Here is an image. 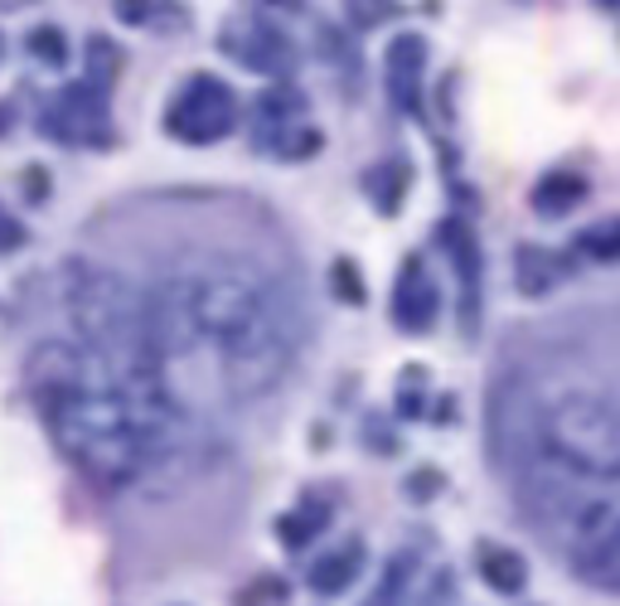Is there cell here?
Wrapping results in <instances>:
<instances>
[{"mask_svg":"<svg viewBox=\"0 0 620 606\" xmlns=\"http://www.w3.org/2000/svg\"><path fill=\"white\" fill-rule=\"evenodd\" d=\"M581 199H587V175H577V170H548V175H543L539 185H533V194H529L533 214H543V218L573 214Z\"/></svg>","mask_w":620,"mask_h":606,"instance_id":"13","label":"cell"},{"mask_svg":"<svg viewBox=\"0 0 620 606\" xmlns=\"http://www.w3.org/2000/svg\"><path fill=\"white\" fill-rule=\"evenodd\" d=\"M117 15L127 24H145V15H151V6H117Z\"/></svg>","mask_w":620,"mask_h":606,"instance_id":"29","label":"cell"},{"mask_svg":"<svg viewBox=\"0 0 620 606\" xmlns=\"http://www.w3.org/2000/svg\"><path fill=\"white\" fill-rule=\"evenodd\" d=\"M388 315L403 335H427L442 315V286L427 272V258L422 252H407L403 267L393 277V296H388Z\"/></svg>","mask_w":620,"mask_h":606,"instance_id":"7","label":"cell"},{"mask_svg":"<svg viewBox=\"0 0 620 606\" xmlns=\"http://www.w3.org/2000/svg\"><path fill=\"white\" fill-rule=\"evenodd\" d=\"M476 567H480L485 587L500 592V597H524L529 592V558L519 549H504V543L480 539L476 543Z\"/></svg>","mask_w":620,"mask_h":606,"instance_id":"10","label":"cell"},{"mask_svg":"<svg viewBox=\"0 0 620 606\" xmlns=\"http://www.w3.org/2000/svg\"><path fill=\"white\" fill-rule=\"evenodd\" d=\"M224 48L238 58L242 68L262 73V78H286V73L296 68V44H291L286 34L262 15V10H252V15H242V20L228 24V30H224Z\"/></svg>","mask_w":620,"mask_h":606,"instance_id":"5","label":"cell"},{"mask_svg":"<svg viewBox=\"0 0 620 606\" xmlns=\"http://www.w3.org/2000/svg\"><path fill=\"white\" fill-rule=\"evenodd\" d=\"M325 529H330V505L311 490L301 495L296 509H286V515L276 519V539H282V549H291V553H306Z\"/></svg>","mask_w":620,"mask_h":606,"instance_id":"12","label":"cell"},{"mask_svg":"<svg viewBox=\"0 0 620 606\" xmlns=\"http://www.w3.org/2000/svg\"><path fill=\"white\" fill-rule=\"evenodd\" d=\"M422 403H427V398H417L412 388H403V393H398V418H427Z\"/></svg>","mask_w":620,"mask_h":606,"instance_id":"27","label":"cell"},{"mask_svg":"<svg viewBox=\"0 0 620 606\" xmlns=\"http://www.w3.org/2000/svg\"><path fill=\"white\" fill-rule=\"evenodd\" d=\"M121 73V48L112 40H102V34H93L88 40V78L93 88H112Z\"/></svg>","mask_w":620,"mask_h":606,"instance_id":"20","label":"cell"},{"mask_svg":"<svg viewBox=\"0 0 620 606\" xmlns=\"http://www.w3.org/2000/svg\"><path fill=\"white\" fill-rule=\"evenodd\" d=\"M363 436H369V452H379V456H398V446H403V442H398V432H393V428L383 432V418H373L369 428H363Z\"/></svg>","mask_w":620,"mask_h":606,"instance_id":"25","label":"cell"},{"mask_svg":"<svg viewBox=\"0 0 620 606\" xmlns=\"http://www.w3.org/2000/svg\"><path fill=\"white\" fill-rule=\"evenodd\" d=\"M557 277H563V262H557L553 252H543L539 242H519L514 248V282L529 301L548 296V291L557 286Z\"/></svg>","mask_w":620,"mask_h":606,"instance_id":"14","label":"cell"},{"mask_svg":"<svg viewBox=\"0 0 620 606\" xmlns=\"http://www.w3.org/2000/svg\"><path fill=\"white\" fill-rule=\"evenodd\" d=\"M363 573V539H349L339 543V549L311 558L306 567V587L320 592V597H339V592H349V582Z\"/></svg>","mask_w":620,"mask_h":606,"instance_id":"11","label":"cell"},{"mask_svg":"<svg viewBox=\"0 0 620 606\" xmlns=\"http://www.w3.org/2000/svg\"><path fill=\"white\" fill-rule=\"evenodd\" d=\"M436 242H442L446 262L456 272V286H460V335L476 339L480 335V315H485V252H480V238L466 218H442L436 224Z\"/></svg>","mask_w":620,"mask_h":606,"instance_id":"4","label":"cell"},{"mask_svg":"<svg viewBox=\"0 0 620 606\" xmlns=\"http://www.w3.org/2000/svg\"><path fill=\"white\" fill-rule=\"evenodd\" d=\"M20 238H24V228H20V224H15V218H10L6 209H0V252H10Z\"/></svg>","mask_w":620,"mask_h":606,"instance_id":"28","label":"cell"},{"mask_svg":"<svg viewBox=\"0 0 620 606\" xmlns=\"http://www.w3.org/2000/svg\"><path fill=\"white\" fill-rule=\"evenodd\" d=\"M363 190H369V199L379 204V214H403V199H407V190H412V165L398 155V161H383V165H373L369 175H363Z\"/></svg>","mask_w":620,"mask_h":606,"instance_id":"15","label":"cell"},{"mask_svg":"<svg viewBox=\"0 0 620 606\" xmlns=\"http://www.w3.org/2000/svg\"><path fill=\"white\" fill-rule=\"evenodd\" d=\"M30 54L40 58V64H64V58H68V44H64V34H58L54 24H40V30L30 34Z\"/></svg>","mask_w":620,"mask_h":606,"instance_id":"24","label":"cell"},{"mask_svg":"<svg viewBox=\"0 0 620 606\" xmlns=\"http://www.w3.org/2000/svg\"><path fill=\"white\" fill-rule=\"evenodd\" d=\"M301 112H306V93H301V88H291V83H272V88H262L258 102H252L258 151H272V145L282 141L291 127H301Z\"/></svg>","mask_w":620,"mask_h":606,"instance_id":"9","label":"cell"},{"mask_svg":"<svg viewBox=\"0 0 620 606\" xmlns=\"http://www.w3.org/2000/svg\"><path fill=\"white\" fill-rule=\"evenodd\" d=\"M238 127V97L218 73H194L185 88L170 97L165 131L185 145H214Z\"/></svg>","mask_w":620,"mask_h":606,"instance_id":"3","label":"cell"},{"mask_svg":"<svg viewBox=\"0 0 620 606\" xmlns=\"http://www.w3.org/2000/svg\"><path fill=\"white\" fill-rule=\"evenodd\" d=\"M567 563H573V573H577L581 582H591V587H601V592H620V533H616L611 543H601V549L567 558Z\"/></svg>","mask_w":620,"mask_h":606,"instance_id":"17","label":"cell"},{"mask_svg":"<svg viewBox=\"0 0 620 606\" xmlns=\"http://www.w3.org/2000/svg\"><path fill=\"white\" fill-rule=\"evenodd\" d=\"M291 597V587H286V577H276V573H258L248 582V587L233 597V606H286Z\"/></svg>","mask_w":620,"mask_h":606,"instance_id":"21","label":"cell"},{"mask_svg":"<svg viewBox=\"0 0 620 606\" xmlns=\"http://www.w3.org/2000/svg\"><path fill=\"white\" fill-rule=\"evenodd\" d=\"M330 291L335 301H345V306H369V286H363V272L355 258H335L330 262Z\"/></svg>","mask_w":620,"mask_h":606,"instance_id":"19","label":"cell"},{"mask_svg":"<svg viewBox=\"0 0 620 606\" xmlns=\"http://www.w3.org/2000/svg\"><path fill=\"white\" fill-rule=\"evenodd\" d=\"M30 388L40 412L83 476L102 485H131L151 466V442L127 388L97 355L73 345H40L30 355Z\"/></svg>","mask_w":620,"mask_h":606,"instance_id":"2","label":"cell"},{"mask_svg":"<svg viewBox=\"0 0 620 606\" xmlns=\"http://www.w3.org/2000/svg\"><path fill=\"white\" fill-rule=\"evenodd\" d=\"M349 24H359V30H373L383 15H393V6H345Z\"/></svg>","mask_w":620,"mask_h":606,"instance_id":"26","label":"cell"},{"mask_svg":"<svg viewBox=\"0 0 620 606\" xmlns=\"http://www.w3.org/2000/svg\"><path fill=\"white\" fill-rule=\"evenodd\" d=\"M320 127H311V121H301V127H291L282 141L272 145V155H282V161H311V155H320Z\"/></svg>","mask_w":620,"mask_h":606,"instance_id":"22","label":"cell"},{"mask_svg":"<svg viewBox=\"0 0 620 606\" xmlns=\"http://www.w3.org/2000/svg\"><path fill=\"white\" fill-rule=\"evenodd\" d=\"M44 131L54 141H88L107 145L112 141V121H107V93L93 83H73L54 97V107L44 112Z\"/></svg>","mask_w":620,"mask_h":606,"instance_id":"6","label":"cell"},{"mask_svg":"<svg viewBox=\"0 0 620 606\" xmlns=\"http://www.w3.org/2000/svg\"><path fill=\"white\" fill-rule=\"evenodd\" d=\"M161 355L209 345L233 393H267L296 355V311L252 262H204L151 296Z\"/></svg>","mask_w":620,"mask_h":606,"instance_id":"1","label":"cell"},{"mask_svg":"<svg viewBox=\"0 0 620 606\" xmlns=\"http://www.w3.org/2000/svg\"><path fill=\"white\" fill-rule=\"evenodd\" d=\"M573 252L577 258H587V262H620V214L611 218H601V224H591V228H581V234L573 238Z\"/></svg>","mask_w":620,"mask_h":606,"instance_id":"18","label":"cell"},{"mask_svg":"<svg viewBox=\"0 0 620 606\" xmlns=\"http://www.w3.org/2000/svg\"><path fill=\"white\" fill-rule=\"evenodd\" d=\"M10 127V112H6V107H0V131H6Z\"/></svg>","mask_w":620,"mask_h":606,"instance_id":"30","label":"cell"},{"mask_svg":"<svg viewBox=\"0 0 620 606\" xmlns=\"http://www.w3.org/2000/svg\"><path fill=\"white\" fill-rule=\"evenodd\" d=\"M383 83L398 112L422 117V83H427V40L417 30H403L388 40L383 54Z\"/></svg>","mask_w":620,"mask_h":606,"instance_id":"8","label":"cell"},{"mask_svg":"<svg viewBox=\"0 0 620 606\" xmlns=\"http://www.w3.org/2000/svg\"><path fill=\"white\" fill-rule=\"evenodd\" d=\"M442 490H446V470H442V466H417V470H412V476L403 480V495H407L412 505H432Z\"/></svg>","mask_w":620,"mask_h":606,"instance_id":"23","label":"cell"},{"mask_svg":"<svg viewBox=\"0 0 620 606\" xmlns=\"http://www.w3.org/2000/svg\"><path fill=\"white\" fill-rule=\"evenodd\" d=\"M417 573H422V558L417 553H412V549L393 553V558H388V567H383V577H379V587H373V597L363 606H403V597L412 592Z\"/></svg>","mask_w":620,"mask_h":606,"instance_id":"16","label":"cell"}]
</instances>
